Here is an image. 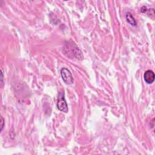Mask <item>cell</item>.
Returning <instances> with one entry per match:
<instances>
[{"label": "cell", "instance_id": "6da1fadb", "mask_svg": "<svg viewBox=\"0 0 155 155\" xmlns=\"http://www.w3.org/2000/svg\"><path fill=\"white\" fill-rule=\"evenodd\" d=\"M61 75L64 82L69 85L73 83V78L70 70L67 68H63L61 70Z\"/></svg>", "mask_w": 155, "mask_h": 155}, {"label": "cell", "instance_id": "7a4b0ae2", "mask_svg": "<svg viewBox=\"0 0 155 155\" xmlns=\"http://www.w3.org/2000/svg\"><path fill=\"white\" fill-rule=\"evenodd\" d=\"M57 107L58 108L63 112L67 113L68 112V106L66 103V101L64 98V92L60 93L59 95L58 103H57Z\"/></svg>", "mask_w": 155, "mask_h": 155}, {"label": "cell", "instance_id": "3957f363", "mask_svg": "<svg viewBox=\"0 0 155 155\" xmlns=\"http://www.w3.org/2000/svg\"><path fill=\"white\" fill-rule=\"evenodd\" d=\"M154 78H155L154 73L152 70H147V71L145 72L144 75V78L145 81L147 84H152L154 81Z\"/></svg>", "mask_w": 155, "mask_h": 155}, {"label": "cell", "instance_id": "277c9868", "mask_svg": "<svg viewBox=\"0 0 155 155\" xmlns=\"http://www.w3.org/2000/svg\"><path fill=\"white\" fill-rule=\"evenodd\" d=\"M126 19H127V21L130 25H133V26H135L137 25V23L131 13H130V12L127 13Z\"/></svg>", "mask_w": 155, "mask_h": 155}, {"label": "cell", "instance_id": "5b68a950", "mask_svg": "<svg viewBox=\"0 0 155 155\" xmlns=\"http://www.w3.org/2000/svg\"><path fill=\"white\" fill-rule=\"evenodd\" d=\"M1 131L2 132L3 130L4 126L5 125V123H4V119L3 118V117H1Z\"/></svg>", "mask_w": 155, "mask_h": 155}, {"label": "cell", "instance_id": "8992f818", "mask_svg": "<svg viewBox=\"0 0 155 155\" xmlns=\"http://www.w3.org/2000/svg\"><path fill=\"white\" fill-rule=\"evenodd\" d=\"M1 83H3V71H2V70H1Z\"/></svg>", "mask_w": 155, "mask_h": 155}]
</instances>
